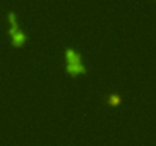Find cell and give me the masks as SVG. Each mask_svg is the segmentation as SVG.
<instances>
[{
	"mask_svg": "<svg viewBox=\"0 0 156 146\" xmlns=\"http://www.w3.org/2000/svg\"><path fill=\"white\" fill-rule=\"evenodd\" d=\"M103 101L107 107H118L121 102H122V96L118 93V91H112V93H107L103 96Z\"/></svg>",
	"mask_w": 156,
	"mask_h": 146,
	"instance_id": "3957f363",
	"label": "cell"
},
{
	"mask_svg": "<svg viewBox=\"0 0 156 146\" xmlns=\"http://www.w3.org/2000/svg\"><path fill=\"white\" fill-rule=\"evenodd\" d=\"M6 15H8V23H9V31H8V34H9V38H11V44H12L14 47H20V46L26 44L28 40H29V37H28V34L19 26L16 11L9 9V11L6 12Z\"/></svg>",
	"mask_w": 156,
	"mask_h": 146,
	"instance_id": "7a4b0ae2",
	"label": "cell"
},
{
	"mask_svg": "<svg viewBox=\"0 0 156 146\" xmlns=\"http://www.w3.org/2000/svg\"><path fill=\"white\" fill-rule=\"evenodd\" d=\"M63 55H64V70L70 78H76L80 75H87L89 67L83 62V56L76 50V47L64 46Z\"/></svg>",
	"mask_w": 156,
	"mask_h": 146,
	"instance_id": "6da1fadb",
	"label": "cell"
}]
</instances>
